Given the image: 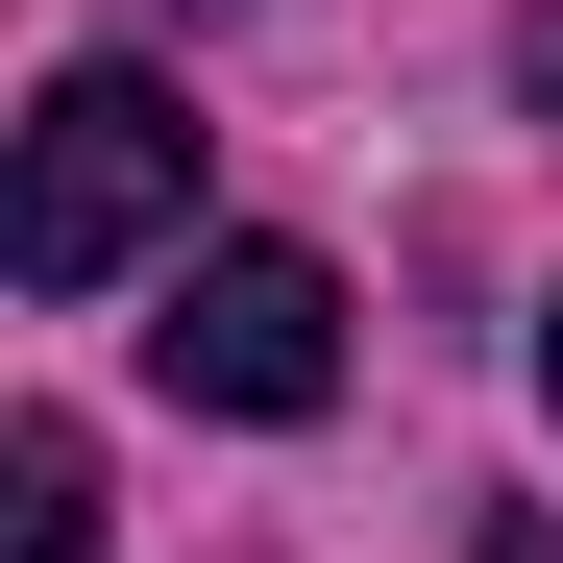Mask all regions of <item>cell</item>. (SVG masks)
<instances>
[{
	"label": "cell",
	"instance_id": "obj_4",
	"mask_svg": "<svg viewBox=\"0 0 563 563\" xmlns=\"http://www.w3.org/2000/svg\"><path fill=\"white\" fill-rule=\"evenodd\" d=\"M539 393H563V319H539Z\"/></svg>",
	"mask_w": 563,
	"mask_h": 563
},
{
	"label": "cell",
	"instance_id": "obj_5",
	"mask_svg": "<svg viewBox=\"0 0 563 563\" xmlns=\"http://www.w3.org/2000/svg\"><path fill=\"white\" fill-rule=\"evenodd\" d=\"M172 25H221V0H172Z\"/></svg>",
	"mask_w": 563,
	"mask_h": 563
},
{
	"label": "cell",
	"instance_id": "obj_1",
	"mask_svg": "<svg viewBox=\"0 0 563 563\" xmlns=\"http://www.w3.org/2000/svg\"><path fill=\"white\" fill-rule=\"evenodd\" d=\"M172 221H197V123H172L123 49L49 74L25 99V197H0V269H25V295H99V269H147Z\"/></svg>",
	"mask_w": 563,
	"mask_h": 563
},
{
	"label": "cell",
	"instance_id": "obj_2",
	"mask_svg": "<svg viewBox=\"0 0 563 563\" xmlns=\"http://www.w3.org/2000/svg\"><path fill=\"white\" fill-rule=\"evenodd\" d=\"M147 393H172V417H319V393H343V269H319V245H172Z\"/></svg>",
	"mask_w": 563,
	"mask_h": 563
},
{
	"label": "cell",
	"instance_id": "obj_3",
	"mask_svg": "<svg viewBox=\"0 0 563 563\" xmlns=\"http://www.w3.org/2000/svg\"><path fill=\"white\" fill-rule=\"evenodd\" d=\"M0 563H99V441H74V417L0 441Z\"/></svg>",
	"mask_w": 563,
	"mask_h": 563
}]
</instances>
